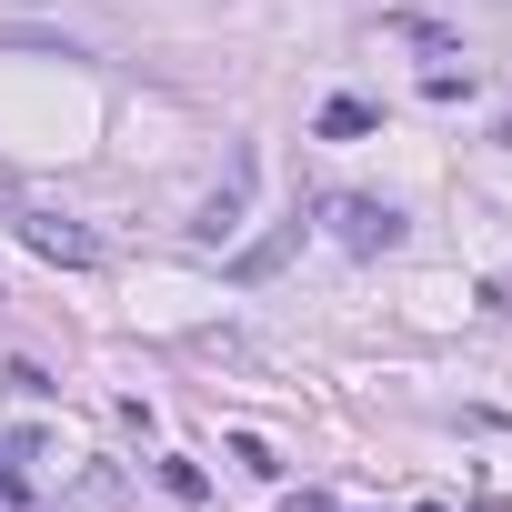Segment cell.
<instances>
[{"instance_id": "cell-2", "label": "cell", "mask_w": 512, "mask_h": 512, "mask_svg": "<svg viewBox=\"0 0 512 512\" xmlns=\"http://www.w3.org/2000/svg\"><path fill=\"white\" fill-rule=\"evenodd\" d=\"M322 221H332L352 251H402V211H392V201H362V191H342V201H322Z\"/></svg>"}, {"instance_id": "cell-7", "label": "cell", "mask_w": 512, "mask_h": 512, "mask_svg": "<svg viewBox=\"0 0 512 512\" xmlns=\"http://www.w3.org/2000/svg\"><path fill=\"white\" fill-rule=\"evenodd\" d=\"M282 512H332V492H292V502H282Z\"/></svg>"}, {"instance_id": "cell-4", "label": "cell", "mask_w": 512, "mask_h": 512, "mask_svg": "<svg viewBox=\"0 0 512 512\" xmlns=\"http://www.w3.org/2000/svg\"><path fill=\"white\" fill-rule=\"evenodd\" d=\"M362 131H382V101H352V91H342V101L312 111V141H362Z\"/></svg>"}, {"instance_id": "cell-6", "label": "cell", "mask_w": 512, "mask_h": 512, "mask_svg": "<svg viewBox=\"0 0 512 512\" xmlns=\"http://www.w3.org/2000/svg\"><path fill=\"white\" fill-rule=\"evenodd\" d=\"M161 492H181V502H201L211 482H201V462H161Z\"/></svg>"}, {"instance_id": "cell-1", "label": "cell", "mask_w": 512, "mask_h": 512, "mask_svg": "<svg viewBox=\"0 0 512 512\" xmlns=\"http://www.w3.org/2000/svg\"><path fill=\"white\" fill-rule=\"evenodd\" d=\"M11 221H21V241L41 251V262H71V272H91V262H101V231H81V221H61V211H31V201H21Z\"/></svg>"}, {"instance_id": "cell-5", "label": "cell", "mask_w": 512, "mask_h": 512, "mask_svg": "<svg viewBox=\"0 0 512 512\" xmlns=\"http://www.w3.org/2000/svg\"><path fill=\"white\" fill-rule=\"evenodd\" d=\"M231 462H241V472H262V482H272V472H282V462H272V442H262V432H231Z\"/></svg>"}, {"instance_id": "cell-3", "label": "cell", "mask_w": 512, "mask_h": 512, "mask_svg": "<svg viewBox=\"0 0 512 512\" xmlns=\"http://www.w3.org/2000/svg\"><path fill=\"white\" fill-rule=\"evenodd\" d=\"M292 251H302V221H282V231H262V241H251V251H231V282H272Z\"/></svg>"}]
</instances>
